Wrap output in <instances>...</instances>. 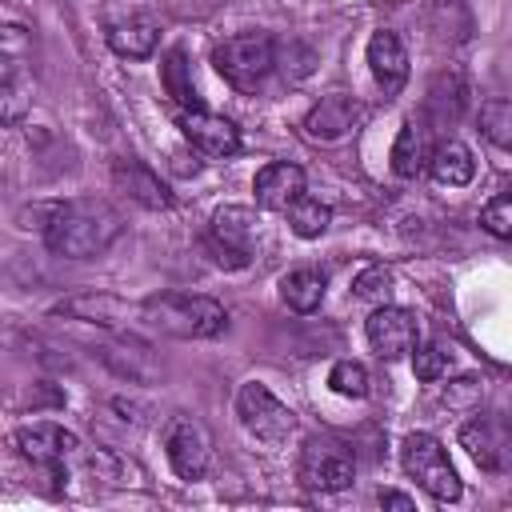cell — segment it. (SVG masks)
Segmentation results:
<instances>
[{
	"label": "cell",
	"mask_w": 512,
	"mask_h": 512,
	"mask_svg": "<svg viewBox=\"0 0 512 512\" xmlns=\"http://www.w3.org/2000/svg\"><path fill=\"white\" fill-rule=\"evenodd\" d=\"M120 236V216L104 200H68L48 212L44 224V244L52 256L64 260H92L112 248Z\"/></svg>",
	"instance_id": "obj_1"
},
{
	"label": "cell",
	"mask_w": 512,
	"mask_h": 512,
	"mask_svg": "<svg viewBox=\"0 0 512 512\" xmlns=\"http://www.w3.org/2000/svg\"><path fill=\"white\" fill-rule=\"evenodd\" d=\"M144 324L176 336V340H212L224 332L228 312L212 296H192V292H156L144 300Z\"/></svg>",
	"instance_id": "obj_2"
},
{
	"label": "cell",
	"mask_w": 512,
	"mask_h": 512,
	"mask_svg": "<svg viewBox=\"0 0 512 512\" xmlns=\"http://www.w3.org/2000/svg\"><path fill=\"white\" fill-rule=\"evenodd\" d=\"M212 64L232 88L256 92L268 80V72L276 68V44L264 32H240V36H228L224 44H216Z\"/></svg>",
	"instance_id": "obj_3"
},
{
	"label": "cell",
	"mask_w": 512,
	"mask_h": 512,
	"mask_svg": "<svg viewBox=\"0 0 512 512\" xmlns=\"http://www.w3.org/2000/svg\"><path fill=\"white\" fill-rule=\"evenodd\" d=\"M0 116L16 124L32 104V36L20 24H4L0 32Z\"/></svg>",
	"instance_id": "obj_4"
},
{
	"label": "cell",
	"mask_w": 512,
	"mask_h": 512,
	"mask_svg": "<svg viewBox=\"0 0 512 512\" xmlns=\"http://www.w3.org/2000/svg\"><path fill=\"white\" fill-rule=\"evenodd\" d=\"M400 464L432 500H440V504L460 500V476H456V468H452V460H448V452L436 436L412 432L400 448Z\"/></svg>",
	"instance_id": "obj_5"
},
{
	"label": "cell",
	"mask_w": 512,
	"mask_h": 512,
	"mask_svg": "<svg viewBox=\"0 0 512 512\" xmlns=\"http://www.w3.org/2000/svg\"><path fill=\"white\" fill-rule=\"evenodd\" d=\"M460 448L472 456L476 468L504 476L512 472V416L500 412H476L460 424Z\"/></svg>",
	"instance_id": "obj_6"
},
{
	"label": "cell",
	"mask_w": 512,
	"mask_h": 512,
	"mask_svg": "<svg viewBox=\"0 0 512 512\" xmlns=\"http://www.w3.org/2000/svg\"><path fill=\"white\" fill-rule=\"evenodd\" d=\"M236 416L264 444H284L296 432V412L284 400H276L268 392V384H260V380L240 384V392H236Z\"/></svg>",
	"instance_id": "obj_7"
},
{
	"label": "cell",
	"mask_w": 512,
	"mask_h": 512,
	"mask_svg": "<svg viewBox=\"0 0 512 512\" xmlns=\"http://www.w3.org/2000/svg\"><path fill=\"white\" fill-rule=\"evenodd\" d=\"M300 484L312 492H344L356 480V460L340 440L312 436L300 448Z\"/></svg>",
	"instance_id": "obj_8"
},
{
	"label": "cell",
	"mask_w": 512,
	"mask_h": 512,
	"mask_svg": "<svg viewBox=\"0 0 512 512\" xmlns=\"http://www.w3.org/2000/svg\"><path fill=\"white\" fill-rule=\"evenodd\" d=\"M256 212L244 204H224L208 220V244L224 268H244L256 244Z\"/></svg>",
	"instance_id": "obj_9"
},
{
	"label": "cell",
	"mask_w": 512,
	"mask_h": 512,
	"mask_svg": "<svg viewBox=\"0 0 512 512\" xmlns=\"http://www.w3.org/2000/svg\"><path fill=\"white\" fill-rule=\"evenodd\" d=\"M52 316H68V320L100 324V328H136V324H144V300L128 304L112 292H80V296L60 300L52 308Z\"/></svg>",
	"instance_id": "obj_10"
},
{
	"label": "cell",
	"mask_w": 512,
	"mask_h": 512,
	"mask_svg": "<svg viewBox=\"0 0 512 512\" xmlns=\"http://www.w3.org/2000/svg\"><path fill=\"white\" fill-rule=\"evenodd\" d=\"M368 344L376 348V356L384 360H400L420 344V324L408 308H392V304H376V312L364 324Z\"/></svg>",
	"instance_id": "obj_11"
},
{
	"label": "cell",
	"mask_w": 512,
	"mask_h": 512,
	"mask_svg": "<svg viewBox=\"0 0 512 512\" xmlns=\"http://www.w3.org/2000/svg\"><path fill=\"white\" fill-rule=\"evenodd\" d=\"M164 452L168 464L180 480H200L208 472V432L200 420L192 416H172L168 432H164Z\"/></svg>",
	"instance_id": "obj_12"
},
{
	"label": "cell",
	"mask_w": 512,
	"mask_h": 512,
	"mask_svg": "<svg viewBox=\"0 0 512 512\" xmlns=\"http://www.w3.org/2000/svg\"><path fill=\"white\" fill-rule=\"evenodd\" d=\"M12 444L20 448L24 460H32V464H40V468H60L68 456L80 452V440H76L68 428L52 424V420L20 424V428L12 432Z\"/></svg>",
	"instance_id": "obj_13"
},
{
	"label": "cell",
	"mask_w": 512,
	"mask_h": 512,
	"mask_svg": "<svg viewBox=\"0 0 512 512\" xmlns=\"http://www.w3.org/2000/svg\"><path fill=\"white\" fill-rule=\"evenodd\" d=\"M180 132L196 152H204L212 160H228V156L240 152V132H236V124L228 116H216V112H204V108H188L180 116Z\"/></svg>",
	"instance_id": "obj_14"
},
{
	"label": "cell",
	"mask_w": 512,
	"mask_h": 512,
	"mask_svg": "<svg viewBox=\"0 0 512 512\" xmlns=\"http://www.w3.org/2000/svg\"><path fill=\"white\" fill-rule=\"evenodd\" d=\"M364 120V104L348 92H332V96H320L308 116H304V132L320 144H332V140H344L356 124Z\"/></svg>",
	"instance_id": "obj_15"
},
{
	"label": "cell",
	"mask_w": 512,
	"mask_h": 512,
	"mask_svg": "<svg viewBox=\"0 0 512 512\" xmlns=\"http://www.w3.org/2000/svg\"><path fill=\"white\" fill-rule=\"evenodd\" d=\"M252 192H256V204L268 208V212H288L300 196H304V172L288 160H272L256 172L252 180Z\"/></svg>",
	"instance_id": "obj_16"
},
{
	"label": "cell",
	"mask_w": 512,
	"mask_h": 512,
	"mask_svg": "<svg viewBox=\"0 0 512 512\" xmlns=\"http://www.w3.org/2000/svg\"><path fill=\"white\" fill-rule=\"evenodd\" d=\"M368 72L384 96H396L408 84V52L396 32H372L368 40Z\"/></svg>",
	"instance_id": "obj_17"
},
{
	"label": "cell",
	"mask_w": 512,
	"mask_h": 512,
	"mask_svg": "<svg viewBox=\"0 0 512 512\" xmlns=\"http://www.w3.org/2000/svg\"><path fill=\"white\" fill-rule=\"evenodd\" d=\"M432 160V140H428V120L424 116H408L396 132L392 144V172L400 180H416Z\"/></svg>",
	"instance_id": "obj_18"
},
{
	"label": "cell",
	"mask_w": 512,
	"mask_h": 512,
	"mask_svg": "<svg viewBox=\"0 0 512 512\" xmlns=\"http://www.w3.org/2000/svg\"><path fill=\"white\" fill-rule=\"evenodd\" d=\"M104 36H108V48L116 56H124V60H148L156 52V44H160V28L152 20H140V16L108 24Z\"/></svg>",
	"instance_id": "obj_19"
},
{
	"label": "cell",
	"mask_w": 512,
	"mask_h": 512,
	"mask_svg": "<svg viewBox=\"0 0 512 512\" xmlns=\"http://www.w3.org/2000/svg\"><path fill=\"white\" fill-rule=\"evenodd\" d=\"M112 180H116L136 204H144V208H168V204H172V196H168V188L160 184V176H156L152 168H144L140 160H116Z\"/></svg>",
	"instance_id": "obj_20"
},
{
	"label": "cell",
	"mask_w": 512,
	"mask_h": 512,
	"mask_svg": "<svg viewBox=\"0 0 512 512\" xmlns=\"http://www.w3.org/2000/svg\"><path fill=\"white\" fill-rule=\"evenodd\" d=\"M468 104V84L460 72H440L428 88V100H424V112L436 120V124H456L460 112Z\"/></svg>",
	"instance_id": "obj_21"
},
{
	"label": "cell",
	"mask_w": 512,
	"mask_h": 512,
	"mask_svg": "<svg viewBox=\"0 0 512 512\" xmlns=\"http://www.w3.org/2000/svg\"><path fill=\"white\" fill-rule=\"evenodd\" d=\"M428 172H432V180H436V184L460 188V184H468V180L476 176V160H472L468 144H460V140H440V144L432 148Z\"/></svg>",
	"instance_id": "obj_22"
},
{
	"label": "cell",
	"mask_w": 512,
	"mask_h": 512,
	"mask_svg": "<svg viewBox=\"0 0 512 512\" xmlns=\"http://www.w3.org/2000/svg\"><path fill=\"white\" fill-rule=\"evenodd\" d=\"M324 272H316V268H292L288 276H280V300L292 308V312H300V316H308V312H316L320 308V300H324Z\"/></svg>",
	"instance_id": "obj_23"
},
{
	"label": "cell",
	"mask_w": 512,
	"mask_h": 512,
	"mask_svg": "<svg viewBox=\"0 0 512 512\" xmlns=\"http://www.w3.org/2000/svg\"><path fill=\"white\" fill-rule=\"evenodd\" d=\"M160 76H164V88H168V96L188 112V108H200V100H196V88H192V76H188V56H184V48H172L168 56H164V64H160Z\"/></svg>",
	"instance_id": "obj_24"
},
{
	"label": "cell",
	"mask_w": 512,
	"mask_h": 512,
	"mask_svg": "<svg viewBox=\"0 0 512 512\" xmlns=\"http://www.w3.org/2000/svg\"><path fill=\"white\" fill-rule=\"evenodd\" d=\"M288 224H292V232H296L300 240H316V236L328 232V224H332V208L320 204V200H312V196H300V200L288 208Z\"/></svg>",
	"instance_id": "obj_25"
},
{
	"label": "cell",
	"mask_w": 512,
	"mask_h": 512,
	"mask_svg": "<svg viewBox=\"0 0 512 512\" xmlns=\"http://www.w3.org/2000/svg\"><path fill=\"white\" fill-rule=\"evenodd\" d=\"M480 132L488 144L512 152V100H484L480 104Z\"/></svg>",
	"instance_id": "obj_26"
},
{
	"label": "cell",
	"mask_w": 512,
	"mask_h": 512,
	"mask_svg": "<svg viewBox=\"0 0 512 512\" xmlns=\"http://www.w3.org/2000/svg\"><path fill=\"white\" fill-rule=\"evenodd\" d=\"M328 388L336 396H348V400H364L368 396V368L360 360H336L332 372H328Z\"/></svg>",
	"instance_id": "obj_27"
},
{
	"label": "cell",
	"mask_w": 512,
	"mask_h": 512,
	"mask_svg": "<svg viewBox=\"0 0 512 512\" xmlns=\"http://www.w3.org/2000/svg\"><path fill=\"white\" fill-rule=\"evenodd\" d=\"M352 292L360 300H368V304H388V296H392V272L384 264H368V268L356 272Z\"/></svg>",
	"instance_id": "obj_28"
},
{
	"label": "cell",
	"mask_w": 512,
	"mask_h": 512,
	"mask_svg": "<svg viewBox=\"0 0 512 512\" xmlns=\"http://www.w3.org/2000/svg\"><path fill=\"white\" fill-rule=\"evenodd\" d=\"M480 228L496 240H512V192H500L480 208Z\"/></svg>",
	"instance_id": "obj_29"
},
{
	"label": "cell",
	"mask_w": 512,
	"mask_h": 512,
	"mask_svg": "<svg viewBox=\"0 0 512 512\" xmlns=\"http://www.w3.org/2000/svg\"><path fill=\"white\" fill-rule=\"evenodd\" d=\"M412 372H416V380H424V384L440 380V376L448 372V352H440L436 344H416V348H412Z\"/></svg>",
	"instance_id": "obj_30"
},
{
	"label": "cell",
	"mask_w": 512,
	"mask_h": 512,
	"mask_svg": "<svg viewBox=\"0 0 512 512\" xmlns=\"http://www.w3.org/2000/svg\"><path fill=\"white\" fill-rule=\"evenodd\" d=\"M376 500H380V508H400V512H412V508H416V500H412V496L392 492V488H380V492H376Z\"/></svg>",
	"instance_id": "obj_31"
}]
</instances>
